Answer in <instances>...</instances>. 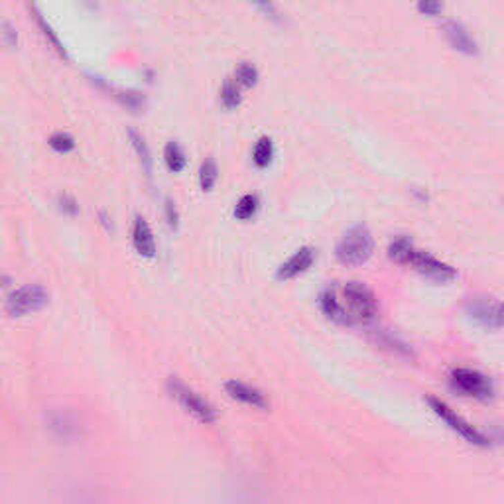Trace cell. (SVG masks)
<instances>
[{
    "label": "cell",
    "mask_w": 504,
    "mask_h": 504,
    "mask_svg": "<svg viewBox=\"0 0 504 504\" xmlns=\"http://www.w3.org/2000/svg\"><path fill=\"white\" fill-rule=\"evenodd\" d=\"M235 83L242 87H252L258 83V69L249 62H242L235 71Z\"/></svg>",
    "instance_id": "obj_21"
},
{
    "label": "cell",
    "mask_w": 504,
    "mask_h": 504,
    "mask_svg": "<svg viewBox=\"0 0 504 504\" xmlns=\"http://www.w3.org/2000/svg\"><path fill=\"white\" fill-rule=\"evenodd\" d=\"M120 105H125L126 109H130V111H140L142 107H144V97L136 93V91H118L116 95H114Z\"/></svg>",
    "instance_id": "obj_25"
},
{
    "label": "cell",
    "mask_w": 504,
    "mask_h": 504,
    "mask_svg": "<svg viewBox=\"0 0 504 504\" xmlns=\"http://www.w3.org/2000/svg\"><path fill=\"white\" fill-rule=\"evenodd\" d=\"M406 266H412L417 274H422V276L435 282V284H447V282H451L457 276L455 268L441 262V260H438L435 256H431L428 252L417 251V249H412L408 260H406Z\"/></svg>",
    "instance_id": "obj_7"
},
{
    "label": "cell",
    "mask_w": 504,
    "mask_h": 504,
    "mask_svg": "<svg viewBox=\"0 0 504 504\" xmlns=\"http://www.w3.org/2000/svg\"><path fill=\"white\" fill-rule=\"evenodd\" d=\"M28 8H30V12L34 14V18H36V22H38V26H39V28H42V32H44V36H46V38L50 39L51 46H53V48H55V50L60 51V53H62L63 57H65V55H67V53H65V48H63V46H62V42H60V38L55 36V32L51 30V26L48 24V22L44 20V16H42V14L38 12V8H36V6H28Z\"/></svg>",
    "instance_id": "obj_23"
},
{
    "label": "cell",
    "mask_w": 504,
    "mask_h": 504,
    "mask_svg": "<svg viewBox=\"0 0 504 504\" xmlns=\"http://www.w3.org/2000/svg\"><path fill=\"white\" fill-rule=\"evenodd\" d=\"M0 39H2V44H6L8 48L16 46V42H18V34H16V30H14L12 24H8V22L0 24Z\"/></svg>",
    "instance_id": "obj_28"
},
{
    "label": "cell",
    "mask_w": 504,
    "mask_h": 504,
    "mask_svg": "<svg viewBox=\"0 0 504 504\" xmlns=\"http://www.w3.org/2000/svg\"><path fill=\"white\" fill-rule=\"evenodd\" d=\"M225 390H227V394L233 400L246 404V406H252V408L266 410L270 406L264 392H260L258 388L251 386V384H244L240 380H228L227 384H225Z\"/></svg>",
    "instance_id": "obj_9"
},
{
    "label": "cell",
    "mask_w": 504,
    "mask_h": 504,
    "mask_svg": "<svg viewBox=\"0 0 504 504\" xmlns=\"http://www.w3.org/2000/svg\"><path fill=\"white\" fill-rule=\"evenodd\" d=\"M274 158V144H272V138L268 136H262V138L256 142L254 150H252V162L258 165V168H266L270 165Z\"/></svg>",
    "instance_id": "obj_17"
},
{
    "label": "cell",
    "mask_w": 504,
    "mask_h": 504,
    "mask_svg": "<svg viewBox=\"0 0 504 504\" xmlns=\"http://www.w3.org/2000/svg\"><path fill=\"white\" fill-rule=\"evenodd\" d=\"M217 177H219V168L213 158H207L199 168V186L203 191H211L217 183Z\"/></svg>",
    "instance_id": "obj_20"
},
{
    "label": "cell",
    "mask_w": 504,
    "mask_h": 504,
    "mask_svg": "<svg viewBox=\"0 0 504 504\" xmlns=\"http://www.w3.org/2000/svg\"><path fill=\"white\" fill-rule=\"evenodd\" d=\"M375 252V239L366 225H354L343 237L335 249L337 260L345 266H361L368 262Z\"/></svg>",
    "instance_id": "obj_1"
},
{
    "label": "cell",
    "mask_w": 504,
    "mask_h": 504,
    "mask_svg": "<svg viewBox=\"0 0 504 504\" xmlns=\"http://www.w3.org/2000/svg\"><path fill=\"white\" fill-rule=\"evenodd\" d=\"M165 388L170 392V396L176 400L188 414L195 416L203 424H213L217 422V410L211 404L207 402L203 396H199L195 390H191L188 384H183L177 377L168 378Z\"/></svg>",
    "instance_id": "obj_3"
},
{
    "label": "cell",
    "mask_w": 504,
    "mask_h": 504,
    "mask_svg": "<svg viewBox=\"0 0 504 504\" xmlns=\"http://www.w3.org/2000/svg\"><path fill=\"white\" fill-rule=\"evenodd\" d=\"M221 102L227 109H237L240 105V91L239 85L235 83V79H227L221 87Z\"/></svg>",
    "instance_id": "obj_22"
},
{
    "label": "cell",
    "mask_w": 504,
    "mask_h": 504,
    "mask_svg": "<svg viewBox=\"0 0 504 504\" xmlns=\"http://www.w3.org/2000/svg\"><path fill=\"white\" fill-rule=\"evenodd\" d=\"M50 303V294L38 284H28L14 290L6 300V312L12 317H24L28 314H36Z\"/></svg>",
    "instance_id": "obj_5"
},
{
    "label": "cell",
    "mask_w": 504,
    "mask_h": 504,
    "mask_svg": "<svg viewBox=\"0 0 504 504\" xmlns=\"http://www.w3.org/2000/svg\"><path fill=\"white\" fill-rule=\"evenodd\" d=\"M164 160L165 165H168V170L174 172V174H179V172L186 168V164H188V160H186V152H183V148L177 144L176 140H170V142L165 144Z\"/></svg>",
    "instance_id": "obj_15"
},
{
    "label": "cell",
    "mask_w": 504,
    "mask_h": 504,
    "mask_svg": "<svg viewBox=\"0 0 504 504\" xmlns=\"http://www.w3.org/2000/svg\"><path fill=\"white\" fill-rule=\"evenodd\" d=\"M132 242L138 254L152 258L156 256V240H154V233H152L150 225L144 217L136 215L134 217V225H132Z\"/></svg>",
    "instance_id": "obj_13"
},
{
    "label": "cell",
    "mask_w": 504,
    "mask_h": 504,
    "mask_svg": "<svg viewBox=\"0 0 504 504\" xmlns=\"http://www.w3.org/2000/svg\"><path fill=\"white\" fill-rule=\"evenodd\" d=\"M50 429L60 438V440H73L79 435V424L71 414L67 412H55L50 417Z\"/></svg>",
    "instance_id": "obj_14"
},
{
    "label": "cell",
    "mask_w": 504,
    "mask_h": 504,
    "mask_svg": "<svg viewBox=\"0 0 504 504\" xmlns=\"http://www.w3.org/2000/svg\"><path fill=\"white\" fill-rule=\"evenodd\" d=\"M465 312L471 319H475L485 329L498 331V329L503 327V309H501V303L492 302L489 298H471L465 303Z\"/></svg>",
    "instance_id": "obj_8"
},
{
    "label": "cell",
    "mask_w": 504,
    "mask_h": 504,
    "mask_svg": "<svg viewBox=\"0 0 504 504\" xmlns=\"http://www.w3.org/2000/svg\"><path fill=\"white\" fill-rule=\"evenodd\" d=\"M417 10L422 14H426V16H438L443 10V6H441L440 2H429V0H426V2H420L417 4Z\"/></svg>",
    "instance_id": "obj_29"
},
{
    "label": "cell",
    "mask_w": 504,
    "mask_h": 504,
    "mask_svg": "<svg viewBox=\"0 0 504 504\" xmlns=\"http://www.w3.org/2000/svg\"><path fill=\"white\" fill-rule=\"evenodd\" d=\"M50 146L55 152H60V154H67V152L75 148V140L67 132H55V134L50 136Z\"/></svg>",
    "instance_id": "obj_24"
},
{
    "label": "cell",
    "mask_w": 504,
    "mask_h": 504,
    "mask_svg": "<svg viewBox=\"0 0 504 504\" xmlns=\"http://www.w3.org/2000/svg\"><path fill=\"white\" fill-rule=\"evenodd\" d=\"M57 207H60V211H63L65 215H71V217H75L79 213V205H77V201L71 195H60L57 197Z\"/></svg>",
    "instance_id": "obj_27"
},
{
    "label": "cell",
    "mask_w": 504,
    "mask_h": 504,
    "mask_svg": "<svg viewBox=\"0 0 504 504\" xmlns=\"http://www.w3.org/2000/svg\"><path fill=\"white\" fill-rule=\"evenodd\" d=\"M258 203H260L258 201V195H254V193L242 195L239 203H237V207H235V217L239 221H249L258 211Z\"/></svg>",
    "instance_id": "obj_19"
},
{
    "label": "cell",
    "mask_w": 504,
    "mask_h": 504,
    "mask_svg": "<svg viewBox=\"0 0 504 504\" xmlns=\"http://www.w3.org/2000/svg\"><path fill=\"white\" fill-rule=\"evenodd\" d=\"M449 382L455 392L467 398H475L480 402H489L494 398V384L487 375H483L475 368H455L449 375Z\"/></svg>",
    "instance_id": "obj_4"
},
{
    "label": "cell",
    "mask_w": 504,
    "mask_h": 504,
    "mask_svg": "<svg viewBox=\"0 0 504 504\" xmlns=\"http://www.w3.org/2000/svg\"><path fill=\"white\" fill-rule=\"evenodd\" d=\"M412 249H414L412 240L408 237H398V239L392 240L390 246H388V258L394 260V262H398V264L406 266V260H408Z\"/></svg>",
    "instance_id": "obj_18"
},
{
    "label": "cell",
    "mask_w": 504,
    "mask_h": 504,
    "mask_svg": "<svg viewBox=\"0 0 504 504\" xmlns=\"http://www.w3.org/2000/svg\"><path fill=\"white\" fill-rule=\"evenodd\" d=\"M315 260V251L312 246H302L300 251H296L284 264L278 268L276 278L278 280H291V278L303 274L307 268H312Z\"/></svg>",
    "instance_id": "obj_11"
},
{
    "label": "cell",
    "mask_w": 504,
    "mask_h": 504,
    "mask_svg": "<svg viewBox=\"0 0 504 504\" xmlns=\"http://www.w3.org/2000/svg\"><path fill=\"white\" fill-rule=\"evenodd\" d=\"M128 136H130V142H132V146H134V150L138 154L140 158V164H142V170L146 172V176L150 177L152 176V154H150V148H148V144H146V140L142 134H138L136 130H128Z\"/></svg>",
    "instance_id": "obj_16"
},
{
    "label": "cell",
    "mask_w": 504,
    "mask_h": 504,
    "mask_svg": "<svg viewBox=\"0 0 504 504\" xmlns=\"http://www.w3.org/2000/svg\"><path fill=\"white\" fill-rule=\"evenodd\" d=\"M319 305H321V312L323 315L331 319V321H335V323H339V325H353L354 321L351 319V315L349 312L345 309V305L341 303L339 296H337V291L335 290H325L321 296H319Z\"/></svg>",
    "instance_id": "obj_12"
},
{
    "label": "cell",
    "mask_w": 504,
    "mask_h": 504,
    "mask_svg": "<svg viewBox=\"0 0 504 504\" xmlns=\"http://www.w3.org/2000/svg\"><path fill=\"white\" fill-rule=\"evenodd\" d=\"M443 34H445L447 42H449L457 51H463L467 55H477V53H479L477 42H475V38L469 34V30H467L461 22L447 20V22L443 24Z\"/></svg>",
    "instance_id": "obj_10"
},
{
    "label": "cell",
    "mask_w": 504,
    "mask_h": 504,
    "mask_svg": "<svg viewBox=\"0 0 504 504\" xmlns=\"http://www.w3.org/2000/svg\"><path fill=\"white\" fill-rule=\"evenodd\" d=\"M164 211H165V221H168V225H170V228H177V227H179V213H177L176 203L172 201L170 197H165Z\"/></svg>",
    "instance_id": "obj_26"
},
{
    "label": "cell",
    "mask_w": 504,
    "mask_h": 504,
    "mask_svg": "<svg viewBox=\"0 0 504 504\" xmlns=\"http://www.w3.org/2000/svg\"><path fill=\"white\" fill-rule=\"evenodd\" d=\"M341 303L353 321H372L378 314L377 296L363 282H347L341 290Z\"/></svg>",
    "instance_id": "obj_2"
},
{
    "label": "cell",
    "mask_w": 504,
    "mask_h": 504,
    "mask_svg": "<svg viewBox=\"0 0 504 504\" xmlns=\"http://www.w3.org/2000/svg\"><path fill=\"white\" fill-rule=\"evenodd\" d=\"M428 404L429 408H431V412H433L438 417H441V420H443L449 428L453 429V431H457L463 440L469 441V443H473V445H479V447H487V445H489V440H487L485 433H480L475 426H471L467 420H463L457 412H453L447 404L443 402V400L429 396Z\"/></svg>",
    "instance_id": "obj_6"
}]
</instances>
